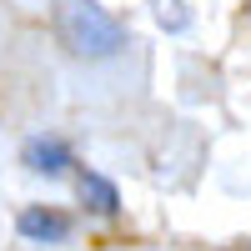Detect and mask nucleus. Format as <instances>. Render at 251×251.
<instances>
[{
	"mask_svg": "<svg viewBox=\"0 0 251 251\" xmlns=\"http://www.w3.org/2000/svg\"><path fill=\"white\" fill-rule=\"evenodd\" d=\"M50 35L71 60H86V66H106V60H116L131 46L126 20H116L100 0H55L50 5Z\"/></svg>",
	"mask_w": 251,
	"mask_h": 251,
	"instance_id": "f257e3e1",
	"label": "nucleus"
},
{
	"mask_svg": "<svg viewBox=\"0 0 251 251\" xmlns=\"http://www.w3.org/2000/svg\"><path fill=\"white\" fill-rule=\"evenodd\" d=\"M20 166H25L30 176L60 181V176L75 171V151H71L66 136H55V131H35V136H25V146H20Z\"/></svg>",
	"mask_w": 251,
	"mask_h": 251,
	"instance_id": "f03ea898",
	"label": "nucleus"
},
{
	"mask_svg": "<svg viewBox=\"0 0 251 251\" xmlns=\"http://www.w3.org/2000/svg\"><path fill=\"white\" fill-rule=\"evenodd\" d=\"M71 231H75V221H71V211H60V206L30 201V206L15 211V236L30 241V246H60V241H71Z\"/></svg>",
	"mask_w": 251,
	"mask_h": 251,
	"instance_id": "7ed1b4c3",
	"label": "nucleus"
},
{
	"mask_svg": "<svg viewBox=\"0 0 251 251\" xmlns=\"http://www.w3.org/2000/svg\"><path fill=\"white\" fill-rule=\"evenodd\" d=\"M75 201H80V211L96 216V221H116L121 216V186L106 171H91V166L75 171Z\"/></svg>",
	"mask_w": 251,
	"mask_h": 251,
	"instance_id": "20e7f679",
	"label": "nucleus"
},
{
	"mask_svg": "<svg viewBox=\"0 0 251 251\" xmlns=\"http://www.w3.org/2000/svg\"><path fill=\"white\" fill-rule=\"evenodd\" d=\"M156 20H161L166 30H186V20H191V15L181 10V0H156Z\"/></svg>",
	"mask_w": 251,
	"mask_h": 251,
	"instance_id": "39448f33",
	"label": "nucleus"
},
{
	"mask_svg": "<svg viewBox=\"0 0 251 251\" xmlns=\"http://www.w3.org/2000/svg\"><path fill=\"white\" fill-rule=\"evenodd\" d=\"M226 251H251V241H236V246H226Z\"/></svg>",
	"mask_w": 251,
	"mask_h": 251,
	"instance_id": "423d86ee",
	"label": "nucleus"
}]
</instances>
